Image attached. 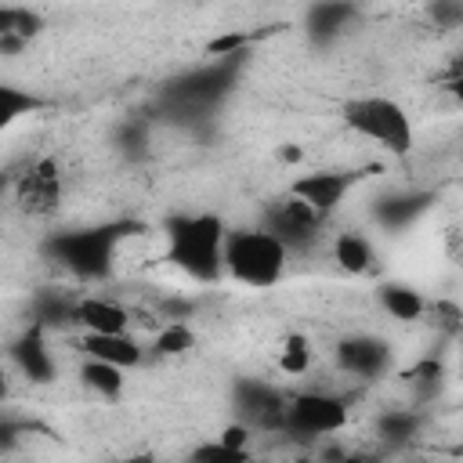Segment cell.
Listing matches in <instances>:
<instances>
[{
	"label": "cell",
	"instance_id": "4fadbf2b",
	"mask_svg": "<svg viewBox=\"0 0 463 463\" xmlns=\"http://www.w3.org/2000/svg\"><path fill=\"white\" fill-rule=\"evenodd\" d=\"M11 358H14V365H18L29 380H36V383H47V380L54 376V354H51V347L40 340L36 329L14 344Z\"/></svg>",
	"mask_w": 463,
	"mask_h": 463
},
{
	"label": "cell",
	"instance_id": "9c48e42d",
	"mask_svg": "<svg viewBox=\"0 0 463 463\" xmlns=\"http://www.w3.org/2000/svg\"><path fill=\"white\" fill-rule=\"evenodd\" d=\"M336 365L344 373H351V376L373 380V376H380L391 365V347L383 340H376V336H365V333L344 336L336 344Z\"/></svg>",
	"mask_w": 463,
	"mask_h": 463
},
{
	"label": "cell",
	"instance_id": "ba28073f",
	"mask_svg": "<svg viewBox=\"0 0 463 463\" xmlns=\"http://www.w3.org/2000/svg\"><path fill=\"white\" fill-rule=\"evenodd\" d=\"M232 394H235V409L242 412V423L282 427V416H286V394H279L271 383H260V380H239Z\"/></svg>",
	"mask_w": 463,
	"mask_h": 463
},
{
	"label": "cell",
	"instance_id": "cb8c5ba5",
	"mask_svg": "<svg viewBox=\"0 0 463 463\" xmlns=\"http://www.w3.org/2000/svg\"><path fill=\"white\" fill-rule=\"evenodd\" d=\"M250 438H253V430H250V423H228L221 434H217V441H224V445H232V449H246L250 452Z\"/></svg>",
	"mask_w": 463,
	"mask_h": 463
},
{
	"label": "cell",
	"instance_id": "ffe728a7",
	"mask_svg": "<svg viewBox=\"0 0 463 463\" xmlns=\"http://www.w3.org/2000/svg\"><path fill=\"white\" fill-rule=\"evenodd\" d=\"M192 347H195V333H192V326H184V322H170V326L152 340V351L163 354V358L184 354V351H192Z\"/></svg>",
	"mask_w": 463,
	"mask_h": 463
},
{
	"label": "cell",
	"instance_id": "7a4b0ae2",
	"mask_svg": "<svg viewBox=\"0 0 463 463\" xmlns=\"http://www.w3.org/2000/svg\"><path fill=\"white\" fill-rule=\"evenodd\" d=\"M289 250L264 228H232L224 242V275H232L239 286L268 289L286 275Z\"/></svg>",
	"mask_w": 463,
	"mask_h": 463
},
{
	"label": "cell",
	"instance_id": "7402d4cb",
	"mask_svg": "<svg viewBox=\"0 0 463 463\" xmlns=\"http://www.w3.org/2000/svg\"><path fill=\"white\" fill-rule=\"evenodd\" d=\"M29 109H36V101L29 94H22L18 87H0V127H11Z\"/></svg>",
	"mask_w": 463,
	"mask_h": 463
},
{
	"label": "cell",
	"instance_id": "484cf974",
	"mask_svg": "<svg viewBox=\"0 0 463 463\" xmlns=\"http://www.w3.org/2000/svg\"><path fill=\"white\" fill-rule=\"evenodd\" d=\"M449 94H452V98H456V101L463 105V69H459V72H456V76L449 80Z\"/></svg>",
	"mask_w": 463,
	"mask_h": 463
},
{
	"label": "cell",
	"instance_id": "d4e9b609",
	"mask_svg": "<svg viewBox=\"0 0 463 463\" xmlns=\"http://www.w3.org/2000/svg\"><path fill=\"white\" fill-rule=\"evenodd\" d=\"M300 156H304V152H300L297 145H282V148H279V159H282V163H300Z\"/></svg>",
	"mask_w": 463,
	"mask_h": 463
},
{
	"label": "cell",
	"instance_id": "8992f818",
	"mask_svg": "<svg viewBox=\"0 0 463 463\" xmlns=\"http://www.w3.org/2000/svg\"><path fill=\"white\" fill-rule=\"evenodd\" d=\"M322 221H326V217H318L307 203L293 199L289 192H286L279 203H271V206L264 210V228H268L289 253L311 250V246L318 242V235H322Z\"/></svg>",
	"mask_w": 463,
	"mask_h": 463
},
{
	"label": "cell",
	"instance_id": "277c9868",
	"mask_svg": "<svg viewBox=\"0 0 463 463\" xmlns=\"http://www.w3.org/2000/svg\"><path fill=\"white\" fill-rule=\"evenodd\" d=\"M123 232L119 228H83V232H65L58 239H51V253L58 257L61 268L98 279L109 271L112 264V246Z\"/></svg>",
	"mask_w": 463,
	"mask_h": 463
},
{
	"label": "cell",
	"instance_id": "2e32d148",
	"mask_svg": "<svg viewBox=\"0 0 463 463\" xmlns=\"http://www.w3.org/2000/svg\"><path fill=\"white\" fill-rule=\"evenodd\" d=\"M80 380H83V387H90L98 398H109V402H116L127 387V373L119 365H109V362H98V358H83Z\"/></svg>",
	"mask_w": 463,
	"mask_h": 463
},
{
	"label": "cell",
	"instance_id": "8fae6325",
	"mask_svg": "<svg viewBox=\"0 0 463 463\" xmlns=\"http://www.w3.org/2000/svg\"><path fill=\"white\" fill-rule=\"evenodd\" d=\"M80 351H83L87 358L119 365L123 373H127V369H137L141 358H145L141 340L130 336V333H83V336H80Z\"/></svg>",
	"mask_w": 463,
	"mask_h": 463
},
{
	"label": "cell",
	"instance_id": "d6986e66",
	"mask_svg": "<svg viewBox=\"0 0 463 463\" xmlns=\"http://www.w3.org/2000/svg\"><path fill=\"white\" fill-rule=\"evenodd\" d=\"M184 463H250V452L246 449H232V445L210 438V441H199L184 456Z\"/></svg>",
	"mask_w": 463,
	"mask_h": 463
},
{
	"label": "cell",
	"instance_id": "30bf717a",
	"mask_svg": "<svg viewBox=\"0 0 463 463\" xmlns=\"http://www.w3.org/2000/svg\"><path fill=\"white\" fill-rule=\"evenodd\" d=\"M14 195H18V206H22L25 213H47V210L58 203V195H61V181H58L54 159L33 163V166L18 177Z\"/></svg>",
	"mask_w": 463,
	"mask_h": 463
},
{
	"label": "cell",
	"instance_id": "e0dca14e",
	"mask_svg": "<svg viewBox=\"0 0 463 463\" xmlns=\"http://www.w3.org/2000/svg\"><path fill=\"white\" fill-rule=\"evenodd\" d=\"M333 260H336L347 275H362V271H369V264H373V246H369V239L358 235V232H340V235L333 239Z\"/></svg>",
	"mask_w": 463,
	"mask_h": 463
},
{
	"label": "cell",
	"instance_id": "44dd1931",
	"mask_svg": "<svg viewBox=\"0 0 463 463\" xmlns=\"http://www.w3.org/2000/svg\"><path fill=\"white\" fill-rule=\"evenodd\" d=\"M351 18V7H344V4H318V7H311L307 11V25L318 33H336V29H344V22Z\"/></svg>",
	"mask_w": 463,
	"mask_h": 463
},
{
	"label": "cell",
	"instance_id": "603a6c76",
	"mask_svg": "<svg viewBox=\"0 0 463 463\" xmlns=\"http://www.w3.org/2000/svg\"><path fill=\"white\" fill-rule=\"evenodd\" d=\"M380 430H383V438L402 441V438H409V434L416 430V416H405V412H387V416L380 420Z\"/></svg>",
	"mask_w": 463,
	"mask_h": 463
},
{
	"label": "cell",
	"instance_id": "ac0fdd59",
	"mask_svg": "<svg viewBox=\"0 0 463 463\" xmlns=\"http://www.w3.org/2000/svg\"><path fill=\"white\" fill-rule=\"evenodd\" d=\"M279 369H282L286 376L307 373V369H311V340L300 336V333H289V336L282 340V347H279Z\"/></svg>",
	"mask_w": 463,
	"mask_h": 463
},
{
	"label": "cell",
	"instance_id": "4316f807",
	"mask_svg": "<svg viewBox=\"0 0 463 463\" xmlns=\"http://www.w3.org/2000/svg\"><path fill=\"white\" fill-rule=\"evenodd\" d=\"M127 463H156V456H148V452H145V456H130Z\"/></svg>",
	"mask_w": 463,
	"mask_h": 463
},
{
	"label": "cell",
	"instance_id": "3957f363",
	"mask_svg": "<svg viewBox=\"0 0 463 463\" xmlns=\"http://www.w3.org/2000/svg\"><path fill=\"white\" fill-rule=\"evenodd\" d=\"M344 123L351 134L365 137L369 145L391 152V156H405L412 152L416 145V130H412V119L409 112L387 98V94H358V98H347L344 109H340Z\"/></svg>",
	"mask_w": 463,
	"mask_h": 463
},
{
	"label": "cell",
	"instance_id": "5bb4252c",
	"mask_svg": "<svg viewBox=\"0 0 463 463\" xmlns=\"http://www.w3.org/2000/svg\"><path fill=\"white\" fill-rule=\"evenodd\" d=\"M376 300H380V307H383L391 318H398V322H416V318H423V311H427V300L420 297V289H412V286H405V282H383V286L376 289Z\"/></svg>",
	"mask_w": 463,
	"mask_h": 463
},
{
	"label": "cell",
	"instance_id": "52a82bcc",
	"mask_svg": "<svg viewBox=\"0 0 463 463\" xmlns=\"http://www.w3.org/2000/svg\"><path fill=\"white\" fill-rule=\"evenodd\" d=\"M351 184H354V177L344 174V170H311V174H304V177H297L289 184V195L307 203L318 217H329L344 203Z\"/></svg>",
	"mask_w": 463,
	"mask_h": 463
},
{
	"label": "cell",
	"instance_id": "7c38bea8",
	"mask_svg": "<svg viewBox=\"0 0 463 463\" xmlns=\"http://www.w3.org/2000/svg\"><path fill=\"white\" fill-rule=\"evenodd\" d=\"M72 322L83 333H130V311L109 297H83L72 304Z\"/></svg>",
	"mask_w": 463,
	"mask_h": 463
},
{
	"label": "cell",
	"instance_id": "6da1fadb",
	"mask_svg": "<svg viewBox=\"0 0 463 463\" xmlns=\"http://www.w3.org/2000/svg\"><path fill=\"white\" fill-rule=\"evenodd\" d=\"M170 239V260L199 279V282H217L224 275V242H228V224L217 213H184L174 217L166 228Z\"/></svg>",
	"mask_w": 463,
	"mask_h": 463
},
{
	"label": "cell",
	"instance_id": "5b68a950",
	"mask_svg": "<svg viewBox=\"0 0 463 463\" xmlns=\"http://www.w3.org/2000/svg\"><path fill=\"white\" fill-rule=\"evenodd\" d=\"M351 420L347 402L329 391H300L286 398L282 427L293 434H336Z\"/></svg>",
	"mask_w": 463,
	"mask_h": 463
},
{
	"label": "cell",
	"instance_id": "9a60e30c",
	"mask_svg": "<svg viewBox=\"0 0 463 463\" xmlns=\"http://www.w3.org/2000/svg\"><path fill=\"white\" fill-rule=\"evenodd\" d=\"M40 33V14L29 7H0V51L11 54Z\"/></svg>",
	"mask_w": 463,
	"mask_h": 463
}]
</instances>
